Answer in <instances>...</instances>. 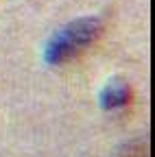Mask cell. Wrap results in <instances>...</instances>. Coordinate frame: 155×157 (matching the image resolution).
Returning a JSON list of instances; mask_svg holds the SVG:
<instances>
[{"mask_svg":"<svg viewBox=\"0 0 155 157\" xmlns=\"http://www.w3.org/2000/svg\"><path fill=\"white\" fill-rule=\"evenodd\" d=\"M103 33V22L99 17H79L74 22L66 24L61 31H57L46 46V61L52 66H61L74 61L79 55H83Z\"/></svg>","mask_w":155,"mask_h":157,"instance_id":"obj_1","label":"cell"},{"mask_svg":"<svg viewBox=\"0 0 155 157\" xmlns=\"http://www.w3.org/2000/svg\"><path fill=\"white\" fill-rule=\"evenodd\" d=\"M129 101H131V85L125 81V78H111V81L105 85L103 94H101V103L109 111L127 107Z\"/></svg>","mask_w":155,"mask_h":157,"instance_id":"obj_2","label":"cell"},{"mask_svg":"<svg viewBox=\"0 0 155 157\" xmlns=\"http://www.w3.org/2000/svg\"><path fill=\"white\" fill-rule=\"evenodd\" d=\"M116 157H151V151H149V144L146 142H131Z\"/></svg>","mask_w":155,"mask_h":157,"instance_id":"obj_3","label":"cell"}]
</instances>
